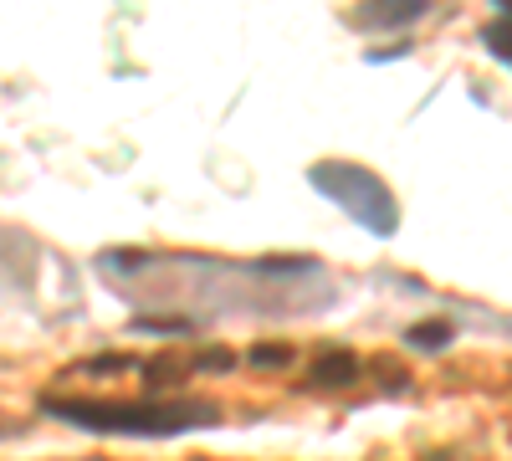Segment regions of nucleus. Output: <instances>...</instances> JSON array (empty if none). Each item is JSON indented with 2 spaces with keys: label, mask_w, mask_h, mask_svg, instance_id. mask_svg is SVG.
Listing matches in <instances>:
<instances>
[{
  "label": "nucleus",
  "mask_w": 512,
  "mask_h": 461,
  "mask_svg": "<svg viewBox=\"0 0 512 461\" xmlns=\"http://www.w3.org/2000/svg\"><path fill=\"white\" fill-rule=\"evenodd\" d=\"M41 410L67 426H82V431L149 436V441L221 421V410L210 400H159V395H144V400H52V395H41Z\"/></svg>",
  "instance_id": "nucleus-1"
},
{
  "label": "nucleus",
  "mask_w": 512,
  "mask_h": 461,
  "mask_svg": "<svg viewBox=\"0 0 512 461\" xmlns=\"http://www.w3.org/2000/svg\"><path fill=\"white\" fill-rule=\"evenodd\" d=\"M308 185L333 200L338 211H349V221H359L369 236H395L400 231V205H395V190L384 185L374 170L364 164H349V159H318L308 170Z\"/></svg>",
  "instance_id": "nucleus-2"
},
{
  "label": "nucleus",
  "mask_w": 512,
  "mask_h": 461,
  "mask_svg": "<svg viewBox=\"0 0 512 461\" xmlns=\"http://www.w3.org/2000/svg\"><path fill=\"white\" fill-rule=\"evenodd\" d=\"M431 11V0H364L354 11V26L359 31H400L410 21H420Z\"/></svg>",
  "instance_id": "nucleus-3"
},
{
  "label": "nucleus",
  "mask_w": 512,
  "mask_h": 461,
  "mask_svg": "<svg viewBox=\"0 0 512 461\" xmlns=\"http://www.w3.org/2000/svg\"><path fill=\"white\" fill-rule=\"evenodd\" d=\"M354 380H359V359H354V349H323V354L308 364L303 390H349Z\"/></svg>",
  "instance_id": "nucleus-4"
},
{
  "label": "nucleus",
  "mask_w": 512,
  "mask_h": 461,
  "mask_svg": "<svg viewBox=\"0 0 512 461\" xmlns=\"http://www.w3.org/2000/svg\"><path fill=\"white\" fill-rule=\"evenodd\" d=\"M405 344L410 349H446L451 344V323H415V328H405Z\"/></svg>",
  "instance_id": "nucleus-5"
},
{
  "label": "nucleus",
  "mask_w": 512,
  "mask_h": 461,
  "mask_svg": "<svg viewBox=\"0 0 512 461\" xmlns=\"http://www.w3.org/2000/svg\"><path fill=\"white\" fill-rule=\"evenodd\" d=\"M246 364H256V369H287L292 364V344H251Z\"/></svg>",
  "instance_id": "nucleus-6"
},
{
  "label": "nucleus",
  "mask_w": 512,
  "mask_h": 461,
  "mask_svg": "<svg viewBox=\"0 0 512 461\" xmlns=\"http://www.w3.org/2000/svg\"><path fill=\"white\" fill-rule=\"evenodd\" d=\"M190 369H195V374H231V369H236V354H231V349H205V354L190 359Z\"/></svg>",
  "instance_id": "nucleus-7"
},
{
  "label": "nucleus",
  "mask_w": 512,
  "mask_h": 461,
  "mask_svg": "<svg viewBox=\"0 0 512 461\" xmlns=\"http://www.w3.org/2000/svg\"><path fill=\"white\" fill-rule=\"evenodd\" d=\"M482 41H487L492 57H502V62L512 67V21H492V26L482 31Z\"/></svg>",
  "instance_id": "nucleus-8"
},
{
  "label": "nucleus",
  "mask_w": 512,
  "mask_h": 461,
  "mask_svg": "<svg viewBox=\"0 0 512 461\" xmlns=\"http://www.w3.org/2000/svg\"><path fill=\"white\" fill-rule=\"evenodd\" d=\"M144 380L149 385H175V380H185V364L180 359H149L144 364Z\"/></svg>",
  "instance_id": "nucleus-9"
},
{
  "label": "nucleus",
  "mask_w": 512,
  "mask_h": 461,
  "mask_svg": "<svg viewBox=\"0 0 512 461\" xmlns=\"http://www.w3.org/2000/svg\"><path fill=\"white\" fill-rule=\"evenodd\" d=\"M128 328H134V333H190L195 323L190 318H134Z\"/></svg>",
  "instance_id": "nucleus-10"
},
{
  "label": "nucleus",
  "mask_w": 512,
  "mask_h": 461,
  "mask_svg": "<svg viewBox=\"0 0 512 461\" xmlns=\"http://www.w3.org/2000/svg\"><path fill=\"white\" fill-rule=\"evenodd\" d=\"M82 369H88V374H123V369H128V359H123V354H103V359H88Z\"/></svg>",
  "instance_id": "nucleus-11"
},
{
  "label": "nucleus",
  "mask_w": 512,
  "mask_h": 461,
  "mask_svg": "<svg viewBox=\"0 0 512 461\" xmlns=\"http://www.w3.org/2000/svg\"><path fill=\"white\" fill-rule=\"evenodd\" d=\"M497 6H502V11H512V0H497Z\"/></svg>",
  "instance_id": "nucleus-12"
}]
</instances>
